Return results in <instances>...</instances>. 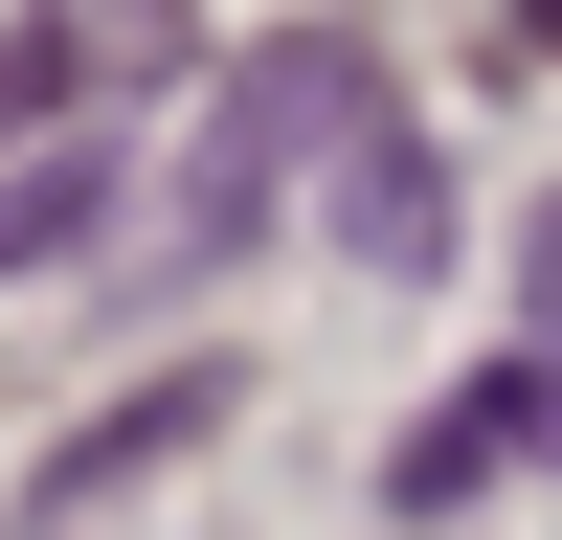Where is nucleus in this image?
<instances>
[{"label":"nucleus","instance_id":"6","mask_svg":"<svg viewBox=\"0 0 562 540\" xmlns=\"http://www.w3.org/2000/svg\"><path fill=\"white\" fill-rule=\"evenodd\" d=\"M90 225H113V158H90V135H45V158L0 180V270H68Z\"/></svg>","mask_w":562,"mask_h":540},{"label":"nucleus","instance_id":"5","mask_svg":"<svg viewBox=\"0 0 562 540\" xmlns=\"http://www.w3.org/2000/svg\"><path fill=\"white\" fill-rule=\"evenodd\" d=\"M338 248H360V270H428V248H450V158H428L405 113L338 158Z\"/></svg>","mask_w":562,"mask_h":540},{"label":"nucleus","instance_id":"8","mask_svg":"<svg viewBox=\"0 0 562 540\" xmlns=\"http://www.w3.org/2000/svg\"><path fill=\"white\" fill-rule=\"evenodd\" d=\"M518 23H540V45H562V0H518Z\"/></svg>","mask_w":562,"mask_h":540},{"label":"nucleus","instance_id":"2","mask_svg":"<svg viewBox=\"0 0 562 540\" xmlns=\"http://www.w3.org/2000/svg\"><path fill=\"white\" fill-rule=\"evenodd\" d=\"M518 450L562 473V338H518V360H495L473 405H428V428L383 450V495H405V518H450V495H473V473H518Z\"/></svg>","mask_w":562,"mask_h":540},{"label":"nucleus","instance_id":"3","mask_svg":"<svg viewBox=\"0 0 562 540\" xmlns=\"http://www.w3.org/2000/svg\"><path fill=\"white\" fill-rule=\"evenodd\" d=\"M203 428H225V360H180V383H135L113 428H68V450H45V495H23V518H90V495H135L158 450H203Z\"/></svg>","mask_w":562,"mask_h":540},{"label":"nucleus","instance_id":"4","mask_svg":"<svg viewBox=\"0 0 562 540\" xmlns=\"http://www.w3.org/2000/svg\"><path fill=\"white\" fill-rule=\"evenodd\" d=\"M135 68H158V0H68V23L0 45V113H90V90H135Z\"/></svg>","mask_w":562,"mask_h":540},{"label":"nucleus","instance_id":"1","mask_svg":"<svg viewBox=\"0 0 562 540\" xmlns=\"http://www.w3.org/2000/svg\"><path fill=\"white\" fill-rule=\"evenodd\" d=\"M360 135H383V68H360V45H270V68L203 113V180H180V225H203V248H248V225L293 203L315 158H360Z\"/></svg>","mask_w":562,"mask_h":540},{"label":"nucleus","instance_id":"7","mask_svg":"<svg viewBox=\"0 0 562 540\" xmlns=\"http://www.w3.org/2000/svg\"><path fill=\"white\" fill-rule=\"evenodd\" d=\"M540 315H562V203H540Z\"/></svg>","mask_w":562,"mask_h":540}]
</instances>
